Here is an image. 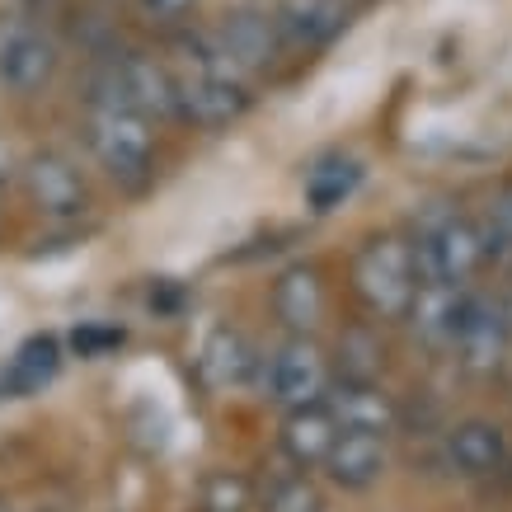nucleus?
I'll return each mask as SVG.
<instances>
[{"mask_svg":"<svg viewBox=\"0 0 512 512\" xmlns=\"http://www.w3.org/2000/svg\"><path fill=\"white\" fill-rule=\"evenodd\" d=\"M19 179H24L29 202L52 221H76V217H85V207H90V188H85L80 170L62 151H38V156H29V165H24Z\"/></svg>","mask_w":512,"mask_h":512,"instance_id":"obj_7","label":"nucleus"},{"mask_svg":"<svg viewBox=\"0 0 512 512\" xmlns=\"http://www.w3.org/2000/svg\"><path fill=\"white\" fill-rule=\"evenodd\" d=\"M508 311L484 301V296L466 292L461 315H456V334H451V353L461 357L466 372H494L508 348Z\"/></svg>","mask_w":512,"mask_h":512,"instance_id":"obj_8","label":"nucleus"},{"mask_svg":"<svg viewBox=\"0 0 512 512\" xmlns=\"http://www.w3.org/2000/svg\"><path fill=\"white\" fill-rule=\"evenodd\" d=\"M254 508V484L240 470H212L202 480V512H249Z\"/></svg>","mask_w":512,"mask_h":512,"instance_id":"obj_22","label":"nucleus"},{"mask_svg":"<svg viewBox=\"0 0 512 512\" xmlns=\"http://www.w3.org/2000/svg\"><path fill=\"white\" fill-rule=\"evenodd\" d=\"M249 109L245 76L226 62L212 33L179 38V66H174V118L198 132H221Z\"/></svg>","mask_w":512,"mask_h":512,"instance_id":"obj_1","label":"nucleus"},{"mask_svg":"<svg viewBox=\"0 0 512 512\" xmlns=\"http://www.w3.org/2000/svg\"><path fill=\"white\" fill-rule=\"evenodd\" d=\"M198 512H202V508H198Z\"/></svg>","mask_w":512,"mask_h":512,"instance_id":"obj_29","label":"nucleus"},{"mask_svg":"<svg viewBox=\"0 0 512 512\" xmlns=\"http://www.w3.org/2000/svg\"><path fill=\"white\" fill-rule=\"evenodd\" d=\"M325 470L329 480L339 489H372L386 470V447L376 433H353V428H339L334 447L325 456Z\"/></svg>","mask_w":512,"mask_h":512,"instance_id":"obj_13","label":"nucleus"},{"mask_svg":"<svg viewBox=\"0 0 512 512\" xmlns=\"http://www.w3.org/2000/svg\"><path fill=\"white\" fill-rule=\"evenodd\" d=\"M57 76V47L33 19L0 10V85L15 94H38Z\"/></svg>","mask_w":512,"mask_h":512,"instance_id":"obj_5","label":"nucleus"},{"mask_svg":"<svg viewBox=\"0 0 512 512\" xmlns=\"http://www.w3.org/2000/svg\"><path fill=\"white\" fill-rule=\"evenodd\" d=\"M339 381H381V343L372 329H348L339 339Z\"/></svg>","mask_w":512,"mask_h":512,"instance_id":"obj_21","label":"nucleus"},{"mask_svg":"<svg viewBox=\"0 0 512 512\" xmlns=\"http://www.w3.org/2000/svg\"><path fill=\"white\" fill-rule=\"evenodd\" d=\"M217 47L226 52V62L240 71V76H259L268 66L278 62L282 52V38H278V24L273 15H254V10H240V15H226L221 29H212Z\"/></svg>","mask_w":512,"mask_h":512,"instance_id":"obj_10","label":"nucleus"},{"mask_svg":"<svg viewBox=\"0 0 512 512\" xmlns=\"http://www.w3.org/2000/svg\"><path fill=\"white\" fill-rule=\"evenodd\" d=\"M273 315L292 334H311L325 315V282L315 273L311 264H296L287 268L278 282H273Z\"/></svg>","mask_w":512,"mask_h":512,"instance_id":"obj_14","label":"nucleus"},{"mask_svg":"<svg viewBox=\"0 0 512 512\" xmlns=\"http://www.w3.org/2000/svg\"><path fill=\"white\" fill-rule=\"evenodd\" d=\"M447 461H451V470H461V475H470V480H484V475L503 470V461H508V442H503V433H498L494 423L470 419V423H461V428H451Z\"/></svg>","mask_w":512,"mask_h":512,"instance_id":"obj_18","label":"nucleus"},{"mask_svg":"<svg viewBox=\"0 0 512 512\" xmlns=\"http://www.w3.org/2000/svg\"><path fill=\"white\" fill-rule=\"evenodd\" d=\"M325 409L334 414L339 428H353V433L386 437L395 428V404L376 381H339V386H329Z\"/></svg>","mask_w":512,"mask_h":512,"instance_id":"obj_12","label":"nucleus"},{"mask_svg":"<svg viewBox=\"0 0 512 512\" xmlns=\"http://www.w3.org/2000/svg\"><path fill=\"white\" fill-rule=\"evenodd\" d=\"M85 146L109 170V179H118L123 188H146L156 165V132L146 113H137L113 90L104 66L90 76V94H85Z\"/></svg>","mask_w":512,"mask_h":512,"instance_id":"obj_2","label":"nucleus"},{"mask_svg":"<svg viewBox=\"0 0 512 512\" xmlns=\"http://www.w3.org/2000/svg\"><path fill=\"white\" fill-rule=\"evenodd\" d=\"M461 301H466V287H447V282H419V292L409 301L404 320L414 325L428 348H451V334H456V315H461Z\"/></svg>","mask_w":512,"mask_h":512,"instance_id":"obj_16","label":"nucleus"},{"mask_svg":"<svg viewBox=\"0 0 512 512\" xmlns=\"http://www.w3.org/2000/svg\"><path fill=\"white\" fill-rule=\"evenodd\" d=\"M273 24H278L282 47L320 52L348 29V5L343 0H282Z\"/></svg>","mask_w":512,"mask_h":512,"instance_id":"obj_11","label":"nucleus"},{"mask_svg":"<svg viewBox=\"0 0 512 512\" xmlns=\"http://www.w3.org/2000/svg\"><path fill=\"white\" fill-rule=\"evenodd\" d=\"M362 184V165L357 160H320L311 174H306V207L311 212H334L343 202L353 198V188Z\"/></svg>","mask_w":512,"mask_h":512,"instance_id":"obj_20","label":"nucleus"},{"mask_svg":"<svg viewBox=\"0 0 512 512\" xmlns=\"http://www.w3.org/2000/svg\"><path fill=\"white\" fill-rule=\"evenodd\" d=\"M264 512H325V498L306 475H282L264 489Z\"/></svg>","mask_w":512,"mask_h":512,"instance_id":"obj_23","label":"nucleus"},{"mask_svg":"<svg viewBox=\"0 0 512 512\" xmlns=\"http://www.w3.org/2000/svg\"><path fill=\"white\" fill-rule=\"evenodd\" d=\"M334 437H339V423H334V414L325 409V400L306 404V409H287V423H282V451H287L292 466H301V470L325 466Z\"/></svg>","mask_w":512,"mask_h":512,"instance_id":"obj_15","label":"nucleus"},{"mask_svg":"<svg viewBox=\"0 0 512 512\" xmlns=\"http://www.w3.org/2000/svg\"><path fill=\"white\" fill-rule=\"evenodd\" d=\"M484 264V240L480 226L456 212H428L419 221V240H414V268L419 282H447V287H466Z\"/></svg>","mask_w":512,"mask_h":512,"instance_id":"obj_4","label":"nucleus"},{"mask_svg":"<svg viewBox=\"0 0 512 512\" xmlns=\"http://www.w3.org/2000/svg\"><path fill=\"white\" fill-rule=\"evenodd\" d=\"M484 259H512V193L489 202V212L480 221Z\"/></svg>","mask_w":512,"mask_h":512,"instance_id":"obj_24","label":"nucleus"},{"mask_svg":"<svg viewBox=\"0 0 512 512\" xmlns=\"http://www.w3.org/2000/svg\"><path fill=\"white\" fill-rule=\"evenodd\" d=\"M123 329L118 325H80L76 334H71V353L76 357H109L123 348Z\"/></svg>","mask_w":512,"mask_h":512,"instance_id":"obj_25","label":"nucleus"},{"mask_svg":"<svg viewBox=\"0 0 512 512\" xmlns=\"http://www.w3.org/2000/svg\"><path fill=\"white\" fill-rule=\"evenodd\" d=\"M62 372V343L52 339V334H33V339L19 343V353L10 357V367H5V395H38L43 386H52Z\"/></svg>","mask_w":512,"mask_h":512,"instance_id":"obj_19","label":"nucleus"},{"mask_svg":"<svg viewBox=\"0 0 512 512\" xmlns=\"http://www.w3.org/2000/svg\"><path fill=\"white\" fill-rule=\"evenodd\" d=\"M0 512H5V508H0Z\"/></svg>","mask_w":512,"mask_h":512,"instance_id":"obj_28","label":"nucleus"},{"mask_svg":"<svg viewBox=\"0 0 512 512\" xmlns=\"http://www.w3.org/2000/svg\"><path fill=\"white\" fill-rule=\"evenodd\" d=\"M104 76L113 80V90L123 94L137 113H146L151 123L156 118H174V71L160 66L146 52H123L104 66Z\"/></svg>","mask_w":512,"mask_h":512,"instance_id":"obj_9","label":"nucleus"},{"mask_svg":"<svg viewBox=\"0 0 512 512\" xmlns=\"http://www.w3.org/2000/svg\"><path fill=\"white\" fill-rule=\"evenodd\" d=\"M353 287L367 301V311H376L381 320H404L409 301L419 292L414 240H404V235H372L353 259Z\"/></svg>","mask_w":512,"mask_h":512,"instance_id":"obj_3","label":"nucleus"},{"mask_svg":"<svg viewBox=\"0 0 512 512\" xmlns=\"http://www.w3.org/2000/svg\"><path fill=\"white\" fill-rule=\"evenodd\" d=\"M329 390V362L306 334L287 339L268 362V400L282 409H306L320 404Z\"/></svg>","mask_w":512,"mask_h":512,"instance_id":"obj_6","label":"nucleus"},{"mask_svg":"<svg viewBox=\"0 0 512 512\" xmlns=\"http://www.w3.org/2000/svg\"><path fill=\"white\" fill-rule=\"evenodd\" d=\"M198 376L212 390L245 386L249 376H254V348L245 343V334H235L231 325L212 329L207 343H202V353H198Z\"/></svg>","mask_w":512,"mask_h":512,"instance_id":"obj_17","label":"nucleus"},{"mask_svg":"<svg viewBox=\"0 0 512 512\" xmlns=\"http://www.w3.org/2000/svg\"><path fill=\"white\" fill-rule=\"evenodd\" d=\"M10 179H15V160H10V146L0 141V188L10 184Z\"/></svg>","mask_w":512,"mask_h":512,"instance_id":"obj_27","label":"nucleus"},{"mask_svg":"<svg viewBox=\"0 0 512 512\" xmlns=\"http://www.w3.org/2000/svg\"><path fill=\"white\" fill-rule=\"evenodd\" d=\"M132 5L151 24H188V15L198 10V0H132Z\"/></svg>","mask_w":512,"mask_h":512,"instance_id":"obj_26","label":"nucleus"}]
</instances>
